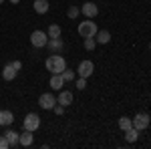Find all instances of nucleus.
Masks as SVG:
<instances>
[{"instance_id": "28", "label": "nucleus", "mask_w": 151, "mask_h": 149, "mask_svg": "<svg viewBox=\"0 0 151 149\" xmlns=\"http://www.w3.org/2000/svg\"><path fill=\"white\" fill-rule=\"evenodd\" d=\"M10 2H12V4H18V2H20V0H10Z\"/></svg>"}, {"instance_id": "1", "label": "nucleus", "mask_w": 151, "mask_h": 149, "mask_svg": "<svg viewBox=\"0 0 151 149\" xmlns=\"http://www.w3.org/2000/svg\"><path fill=\"white\" fill-rule=\"evenodd\" d=\"M45 67H47V71H50V75H60L67 69V60L60 55H50L47 58V63H45Z\"/></svg>"}, {"instance_id": "9", "label": "nucleus", "mask_w": 151, "mask_h": 149, "mask_svg": "<svg viewBox=\"0 0 151 149\" xmlns=\"http://www.w3.org/2000/svg\"><path fill=\"white\" fill-rule=\"evenodd\" d=\"M81 12L87 16V18H95L97 14H99V6L95 4V2H85L81 6Z\"/></svg>"}, {"instance_id": "14", "label": "nucleus", "mask_w": 151, "mask_h": 149, "mask_svg": "<svg viewBox=\"0 0 151 149\" xmlns=\"http://www.w3.org/2000/svg\"><path fill=\"white\" fill-rule=\"evenodd\" d=\"M32 8L36 14H47L48 12V0H35L32 2Z\"/></svg>"}, {"instance_id": "16", "label": "nucleus", "mask_w": 151, "mask_h": 149, "mask_svg": "<svg viewBox=\"0 0 151 149\" xmlns=\"http://www.w3.org/2000/svg\"><path fill=\"white\" fill-rule=\"evenodd\" d=\"M4 137L8 139L10 147H18V145H20V143H18V137H20V133H16V131H12V129H8V131L4 133Z\"/></svg>"}, {"instance_id": "10", "label": "nucleus", "mask_w": 151, "mask_h": 149, "mask_svg": "<svg viewBox=\"0 0 151 149\" xmlns=\"http://www.w3.org/2000/svg\"><path fill=\"white\" fill-rule=\"evenodd\" d=\"M18 143H20V147H30V145L35 143L32 131H26V129H24V133H20V137H18Z\"/></svg>"}, {"instance_id": "6", "label": "nucleus", "mask_w": 151, "mask_h": 149, "mask_svg": "<svg viewBox=\"0 0 151 149\" xmlns=\"http://www.w3.org/2000/svg\"><path fill=\"white\" fill-rule=\"evenodd\" d=\"M55 105H57V97H55V95H50V93H42V95L38 97V107H40V109H45V111L55 109Z\"/></svg>"}, {"instance_id": "20", "label": "nucleus", "mask_w": 151, "mask_h": 149, "mask_svg": "<svg viewBox=\"0 0 151 149\" xmlns=\"http://www.w3.org/2000/svg\"><path fill=\"white\" fill-rule=\"evenodd\" d=\"M60 75H63L65 83H69V81H75V79H77V71H70V69H65Z\"/></svg>"}, {"instance_id": "27", "label": "nucleus", "mask_w": 151, "mask_h": 149, "mask_svg": "<svg viewBox=\"0 0 151 149\" xmlns=\"http://www.w3.org/2000/svg\"><path fill=\"white\" fill-rule=\"evenodd\" d=\"M12 65H14V69H16V71H20V67H22L20 60H12Z\"/></svg>"}, {"instance_id": "7", "label": "nucleus", "mask_w": 151, "mask_h": 149, "mask_svg": "<svg viewBox=\"0 0 151 149\" xmlns=\"http://www.w3.org/2000/svg\"><path fill=\"white\" fill-rule=\"evenodd\" d=\"M93 71H95L93 60H81V63H79V67H77V75L83 77V79H89V77L93 75Z\"/></svg>"}, {"instance_id": "4", "label": "nucleus", "mask_w": 151, "mask_h": 149, "mask_svg": "<svg viewBox=\"0 0 151 149\" xmlns=\"http://www.w3.org/2000/svg\"><path fill=\"white\" fill-rule=\"evenodd\" d=\"M22 127L26 129V131H32L35 133L36 129L40 127V117L36 113H28L26 117H24V121H22Z\"/></svg>"}, {"instance_id": "22", "label": "nucleus", "mask_w": 151, "mask_h": 149, "mask_svg": "<svg viewBox=\"0 0 151 149\" xmlns=\"http://www.w3.org/2000/svg\"><path fill=\"white\" fill-rule=\"evenodd\" d=\"M79 14H81V8H79V6H70L69 10H67V16H69V18H77Z\"/></svg>"}, {"instance_id": "24", "label": "nucleus", "mask_w": 151, "mask_h": 149, "mask_svg": "<svg viewBox=\"0 0 151 149\" xmlns=\"http://www.w3.org/2000/svg\"><path fill=\"white\" fill-rule=\"evenodd\" d=\"M75 87H77L79 91H83V89L87 87V79H83V77H79V79L75 81Z\"/></svg>"}, {"instance_id": "11", "label": "nucleus", "mask_w": 151, "mask_h": 149, "mask_svg": "<svg viewBox=\"0 0 151 149\" xmlns=\"http://www.w3.org/2000/svg\"><path fill=\"white\" fill-rule=\"evenodd\" d=\"M57 103L63 105V107H69V105L73 103V93H70V91H63V89H60V93H58V97H57Z\"/></svg>"}, {"instance_id": "25", "label": "nucleus", "mask_w": 151, "mask_h": 149, "mask_svg": "<svg viewBox=\"0 0 151 149\" xmlns=\"http://www.w3.org/2000/svg\"><path fill=\"white\" fill-rule=\"evenodd\" d=\"M10 147V143H8V139L4 137V135H0V149H8Z\"/></svg>"}, {"instance_id": "3", "label": "nucleus", "mask_w": 151, "mask_h": 149, "mask_svg": "<svg viewBox=\"0 0 151 149\" xmlns=\"http://www.w3.org/2000/svg\"><path fill=\"white\" fill-rule=\"evenodd\" d=\"M48 42V35L45 30H32V35H30V45L35 46V48H45Z\"/></svg>"}, {"instance_id": "18", "label": "nucleus", "mask_w": 151, "mask_h": 149, "mask_svg": "<svg viewBox=\"0 0 151 149\" xmlns=\"http://www.w3.org/2000/svg\"><path fill=\"white\" fill-rule=\"evenodd\" d=\"M137 137H139V131H137L135 127H129L127 131H125V141H127V143H135Z\"/></svg>"}, {"instance_id": "13", "label": "nucleus", "mask_w": 151, "mask_h": 149, "mask_svg": "<svg viewBox=\"0 0 151 149\" xmlns=\"http://www.w3.org/2000/svg\"><path fill=\"white\" fill-rule=\"evenodd\" d=\"M16 73H18V71L14 69V65L8 63V65L2 69V79H4V81H14V79H16Z\"/></svg>"}, {"instance_id": "2", "label": "nucleus", "mask_w": 151, "mask_h": 149, "mask_svg": "<svg viewBox=\"0 0 151 149\" xmlns=\"http://www.w3.org/2000/svg\"><path fill=\"white\" fill-rule=\"evenodd\" d=\"M79 35L83 38H91V36L97 35V24L93 22V18H87L85 22L79 24Z\"/></svg>"}, {"instance_id": "8", "label": "nucleus", "mask_w": 151, "mask_h": 149, "mask_svg": "<svg viewBox=\"0 0 151 149\" xmlns=\"http://www.w3.org/2000/svg\"><path fill=\"white\" fill-rule=\"evenodd\" d=\"M47 46H48V50H50L52 55H60V53L65 50V42L60 40V36H58V38H48Z\"/></svg>"}, {"instance_id": "21", "label": "nucleus", "mask_w": 151, "mask_h": 149, "mask_svg": "<svg viewBox=\"0 0 151 149\" xmlns=\"http://www.w3.org/2000/svg\"><path fill=\"white\" fill-rule=\"evenodd\" d=\"M119 127H121L123 131H127L129 127H133V121H131L129 117H121V119H119Z\"/></svg>"}, {"instance_id": "19", "label": "nucleus", "mask_w": 151, "mask_h": 149, "mask_svg": "<svg viewBox=\"0 0 151 149\" xmlns=\"http://www.w3.org/2000/svg\"><path fill=\"white\" fill-rule=\"evenodd\" d=\"M47 35H48V38H58V36H60V26H58V24H50Z\"/></svg>"}, {"instance_id": "5", "label": "nucleus", "mask_w": 151, "mask_h": 149, "mask_svg": "<svg viewBox=\"0 0 151 149\" xmlns=\"http://www.w3.org/2000/svg\"><path fill=\"white\" fill-rule=\"evenodd\" d=\"M131 121H133V127H135L137 131H145V129L149 127V123H151V117L147 113H137Z\"/></svg>"}, {"instance_id": "29", "label": "nucleus", "mask_w": 151, "mask_h": 149, "mask_svg": "<svg viewBox=\"0 0 151 149\" xmlns=\"http://www.w3.org/2000/svg\"><path fill=\"white\" fill-rule=\"evenodd\" d=\"M2 2H4V0H0V6H2Z\"/></svg>"}, {"instance_id": "26", "label": "nucleus", "mask_w": 151, "mask_h": 149, "mask_svg": "<svg viewBox=\"0 0 151 149\" xmlns=\"http://www.w3.org/2000/svg\"><path fill=\"white\" fill-rule=\"evenodd\" d=\"M52 111H55V113H57V115H63V113H65V107H63V105H55V109H52Z\"/></svg>"}, {"instance_id": "30", "label": "nucleus", "mask_w": 151, "mask_h": 149, "mask_svg": "<svg viewBox=\"0 0 151 149\" xmlns=\"http://www.w3.org/2000/svg\"><path fill=\"white\" fill-rule=\"evenodd\" d=\"M149 50H151V42H149Z\"/></svg>"}, {"instance_id": "17", "label": "nucleus", "mask_w": 151, "mask_h": 149, "mask_svg": "<svg viewBox=\"0 0 151 149\" xmlns=\"http://www.w3.org/2000/svg\"><path fill=\"white\" fill-rule=\"evenodd\" d=\"M97 38H95V40H97V42H99V45H107V42H109V40H111V32H109V30H97Z\"/></svg>"}, {"instance_id": "15", "label": "nucleus", "mask_w": 151, "mask_h": 149, "mask_svg": "<svg viewBox=\"0 0 151 149\" xmlns=\"http://www.w3.org/2000/svg\"><path fill=\"white\" fill-rule=\"evenodd\" d=\"M48 85H50V89H55V91H60V89L65 87V79H63V75H52Z\"/></svg>"}, {"instance_id": "12", "label": "nucleus", "mask_w": 151, "mask_h": 149, "mask_svg": "<svg viewBox=\"0 0 151 149\" xmlns=\"http://www.w3.org/2000/svg\"><path fill=\"white\" fill-rule=\"evenodd\" d=\"M12 121H14V115H12V111H8V109H2V111H0V127L12 125Z\"/></svg>"}, {"instance_id": "23", "label": "nucleus", "mask_w": 151, "mask_h": 149, "mask_svg": "<svg viewBox=\"0 0 151 149\" xmlns=\"http://www.w3.org/2000/svg\"><path fill=\"white\" fill-rule=\"evenodd\" d=\"M95 46H97V40H95V36H91V38H85V48H87V50H93Z\"/></svg>"}]
</instances>
